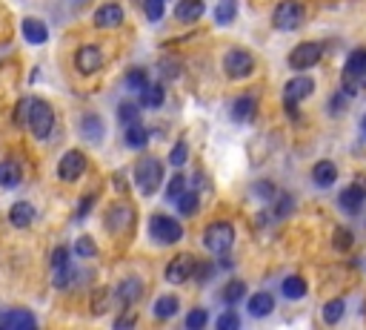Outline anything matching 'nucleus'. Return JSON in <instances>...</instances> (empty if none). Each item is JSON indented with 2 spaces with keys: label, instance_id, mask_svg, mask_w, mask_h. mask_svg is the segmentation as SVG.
I'll use <instances>...</instances> for the list:
<instances>
[{
  "label": "nucleus",
  "instance_id": "1",
  "mask_svg": "<svg viewBox=\"0 0 366 330\" xmlns=\"http://www.w3.org/2000/svg\"><path fill=\"white\" fill-rule=\"evenodd\" d=\"M26 127L35 138H49L52 135V127H55V109L49 107L43 98H32L26 104Z\"/></svg>",
  "mask_w": 366,
  "mask_h": 330
},
{
  "label": "nucleus",
  "instance_id": "2",
  "mask_svg": "<svg viewBox=\"0 0 366 330\" xmlns=\"http://www.w3.org/2000/svg\"><path fill=\"white\" fill-rule=\"evenodd\" d=\"M340 89L349 98H355L360 89H366V49H355L347 63H344V78H340Z\"/></svg>",
  "mask_w": 366,
  "mask_h": 330
},
{
  "label": "nucleus",
  "instance_id": "3",
  "mask_svg": "<svg viewBox=\"0 0 366 330\" xmlns=\"http://www.w3.org/2000/svg\"><path fill=\"white\" fill-rule=\"evenodd\" d=\"M160 181H163V164L155 155H143L135 164V184H138V190L143 196H155Z\"/></svg>",
  "mask_w": 366,
  "mask_h": 330
},
{
  "label": "nucleus",
  "instance_id": "4",
  "mask_svg": "<svg viewBox=\"0 0 366 330\" xmlns=\"http://www.w3.org/2000/svg\"><path fill=\"white\" fill-rule=\"evenodd\" d=\"M235 244V227L229 221H212L203 230V247L215 256H226Z\"/></svg>",
  "mask_w": 366,
  "mask_h": 330
},
{
  "label": "nucleus",
  "instance_id": "5",
  "mask_svg": "<svg viewBox=\"0 0 366 330\" xmlns=\"http://www.w3.org/2000/svg\"><path fill=\"white\" fill-rule=\"evenodd\" d=\"M306 17V9L301 0H281L278 9L272 12V26L278 32H292V29H298L301 23Z\"/></svg>",
  "mask_w": 366,
  "mask_h": 330
},
{
  "label": "nucleus",
  "instance_id": "6",
  "mask_svg": "<svg viewBox=\"0 0 366 330\" xmlns=\"http://www.w3.org/2000/svg\"><path fill=\"white\" fill-rule=\"evenodd\" d=\"M149 235L158 242V244H178L183 239V227L181 221H175L172 216H163V213H155L149 219Z\"/></svg>",
  "mask_w": 366,
  "mask_h": 330
},
{
  "label": "nucleus",
  "instance_id": "7",
  "mask_svg": "<svg viewBox=\"0 0 366 330\" xmlns=\"http://www.w3.org/2000/svg\"><path fill=\"white\" fill-rule=\"evenodd\" d=\"M224 72L229 81H243L255 72V55L249 49H229L224 58Z\"/></svg>",
  "mask_w": 366,
  "mask_h": 330
},
{
  "label": "nucleus",
  "instance_id": "8",
  "mask_svg": "<svg viewBox=\"0 0 366 330\" xmlns=\"http://www.w3.org/2000/svg\"><path fill=\"white\" fill-rule=\"evenodd\" d=\"M321 58H324V46L318 40H303L289 52V66L295 69V72H306V69H312Z\"/></svg>",
  "mask_w": 366,
  "mask_h": 330
},
{
  "label": "nucleus",
  "instance_id": "9",
  "mask_svg": "<svg viewBox=\"0 0 366 330\" xmlns=\"http://www.w3.org/2000/svg\"><path fill=\"white\" fill-rule=\"evenodd\" d=\"M103 224H106V230L115 233V235L126 233V230L135 224V210H132V204H126V201L112 204V207L106 210V216H103Z\"/></svg>",
  "mask_w": 366,
  "mask_h": 330
},
{
  "label": "nucleus",
  "instance_id": "10",
  "mask_svg": "<svg viewBox=\"0 0 366 330\" xmlns=\"http://www.w3.org/2000/svg\"><path fill=\"white\" fill-rule=\"evenodd\" d=\"M194 267H198V258L189 253H181L166 265V281L169 285H183V281H189L194 276Z\"/></svg>",
  "mask_w": 366,
  "mask_h": 330
},
{
  "label": "nucleus",
  "instance_id": "11",
  "mask_svg": "<svg viewBox=\"0 0 366 330\" xmlns=\"http://www.w3.org/2000/svg\"><path fill=\"white\" fill-rule=\"evenodd\" d=\"M75 69H78L81 75L101 72V69H103V49H101V46H94V43L81 46L78 55H75Z\"/></svg>",
  "mask_w": 366,
  "mask_h": 330
},
{
  "label": "nucleus",
  "instance_id": "12",
  "mask_svg": "<svg viewBox=\"0 0 366 330\" xmlns=\"http://www.w3.org/2000/svg\"><path fill=\"white\" fill-rule=\"evenodd\" d=\"M83 173H86V155H83L81 150H69V152L60 158V164H58V178L66 181V184L78 181Z\"/></svg>",
  "mask_w": 366,
  "mask_h": 330
},
{
  "label": "nucleus",
  "instance_id": "13",
  "mask_svg": "<svg viewBox=\"0 0 366 330\" xmlns=\"http://www.w3.org/2000/svg\"><path fill=\"white\" fill-rule=\"evenodd\" d=\"M315 92V81L306 78V75H298V78H292L283 89V104H301L306 101L309 95Z\"/></svg>",
  "mask_w": 366,
  "mask_h": 330
},
{
  "label": "nucleus",
  "instance_id": "14",
  "mask_svg": "<svg viewBox=\"0 0 366 330\" xmlns=\"http://www.w3.org/2000/svg\"><path fill=\"white\" fill-rule=\"evenodd\" d=\"M363 201H366V184L363 181L349 184L347 190L338 196V204H340V210H344V213H358V210L363 207Z\"/></svg>",
  "mask_w": 366,
  "mask_h": 330
},
{
  "label": "nucleus",
  "instance_id": "15",
  "mask_svg": "<svg viewBox=\"0 0 366 330\" xmlns=\"http://www.w3.org/2000/svg\"><path fill=\"white\" fill-rule=\"evenodd\" d=\"M124 23V6L120 3H103L94 12V26L97 29H115Z\"/></svg>",
  "mask_w": 366,
  "mask_h": 330
},
{
  "label": "nucleus",
  "instance_id": "16",
  "mask_svg": "<svg viewBox=\"0 0 366 330\" xmlns=\"http://www.w3.org/2000/svg\"><path fill=\"white\" fill-rule=\"evenodd\" d=\"M81 138L89 141V144H101V141L106 138V129H103V121L97 118L94 112H86L81 118Z\"/></svg>",
  "mask_w": 366,
  "mask_h": 330
},
{
  "label": "nucleus",
  "instance_id": "17",
  "mask_svg": "<svg viewBox=\"0 0 366 330\" xmlns=\"http://www.w3.org/2000/svg\"><path fill=\"white\" fill-rule=\"evenodd\" d=\"M20 32H23V38H26L32 46H43L49 40V26L40 17H23Z\"/></svg>",
  "mask_w": 366,
  "mask_h": 330
},
{
  "label": "nucleus",
  "instance_id": "18",
  "mask_svg": "<svg viewBox=\"0 0 366 330\" xmlns=\"http://www.w3.org/2000/svg\"><path fill=\"white\" fill-rule=\"evenodd\" d=\"M32 327H35V316L23 308H15L0 316V330H32Z\"/></svg>",
  "mask_w": 366,
  "mask_h": 330
},
{
  "label": "nucleus",
  "instance_id": "19",
  "mask_svg": "<svg viewBox=\"0 0 366 330\" xmlns=\"http://www.w3.org/2000/svg\"><path fill=\"white\" fill-rule=\"evenodd\" d=\"M115 296H117V301H120V308H132V304L143 296V281H140V278H124V281L117 285Z\"/></svg>",
  "mask_w": 366,
  "mask_h": 330
},
{
  "label": "nucleus",
  "instance_id": "20",
  "mask_svg": "<svg viewBox=\"0 0 366 330\" xmlns=\"http://www.w3.org/2000/svg\"><path fill=\"white\" fill-rule=\"evenodd\" d=\"M255 115H258V101H255V95H240V98H235V104H232V118H235L238 124H252Z\"/></svg>",
  "mask_w": 366,
  "mask_h": 330
},
{
  "label": "nucleus",
  "instance_id": "21",
  "mask_svg": "<svg viewBox=\"0 0 366 330\" xmlns=\"http://www.w3.org/2000/svg\"><path fill=\"white\" fill-rule=\"evenodd\" d=\"M35 221V207L29 201H17L9 207V224L17 227V230H26L29 224Z\"/></svg>",
  "mask_w": 366,
  "mask_h": 330
},
{
  "label": "nucleus",
  "instance_id": "22",
  "mask_svg": "<svg viewBox=\"0 0 366 330\" xmlns=\"http://www.w3.org/2000/svg\"><path fill=\"white\" fill-rule=\"evenodd\" d=\"M312 181L326 190V187H332V184L338 181V167H335L332 161H318V164L312 167Z\"/></svg>",
  "mask_w": 366,
  "mask_h": 330
},
{
  "label": "nucleus",
  "instance_id": "23",
  "mask_svg": "<svg viewBox=\"0 0 366 330\" xmlns=\"http://www.w3.org/2000/svg\"><path fill=\"white\" fill-rule=\"evenodd\" d=\"M203 0H181V3L175 6V17L181 23H194V20H201L203 15Z\"/></svg>",
  "mask_w": 366,
  "mask_h": 330
},
{
  "label": "nucleus",
  "instance_id": "24",
  "mask_svg": "<svg viewBox=\"0 0 366 330\" xmlns=\"http://www.w3.org/2000/svg\"><path fill=\"white\" fill-rule=\"evenodd\" d=\"M163 101H166V89H163L160 84H146V86L140 89V104H143L146 109H160Z\"/></svg>",
  "mask_w": 366,
  "mask_h": 330
},
{
  "label": "nucleus",
  "instance_id": "25",
  "mask_svg": "<svg viewBox=\"0 0 366 330\" xmlns=\"http://www.w3.org/2000/svg\"><path fill=\"white\" fill-rule=\"evenodd\" d=\"M272 311H275V299H272V293L260 290V293H255V296L249 299V313H252L255 319H263V316H269Z\"/></svg>",
  "mask_w": 366,
  "mask_h": 330
},
{
  "label": "nucleus",
  "instance_id": "26",
  "mask_svg": "<svg viewBox=\"0 0 366 330\" xmlns=\"http://www.w3.org/2000/svg\"><path fill=\"white\" fill-rule=\"evenodd\" d=\"M23 178V170H20V161L9 158L0 164V187H6V190H12V187H17Z\"/></svg>",
  "mask_w": 366,
  "mask_h": 330
},
{
  "label": "nucleus",
  "instance_id": "27",
  "mask_svg": "<svg viewBox=\"0 0 366 330\" xmlns=\"http://www.w3.org/2000/svg\"><path fill=\"white\" fill-rule=\"evenodd\" d=\"M178 311H181V299L172 296V293H166V296H160V299L155 301V319H160V322L172 319Z\"/></svg>",
  "mask_w": 366,
  "mask_h": 330
},
{
  "label": "nucleus",
  "instance_id": "28",
  "mask_svg": "<svg viewBox=\"0 0 366 330\" xmlns=\"http://www.w3.org/2000/svg\"><path fill=\"white\" fill-rule=\"evenodd\" d=\"M124 138H126V147H132V150H143L146 144H149V129H146L140 121H135V124L126 127Z\"/></svg>",
  "mask_w": 366,
  "mask_h": 330
},
{
  "label": "nucleus",
  "instance_id": "29",
  "mask_svg": "<svg viewBox=\"0 0 366 330\" xmlns=\"http://www.w3.org/2000/svg\"><path fill=\"white\" fill-rule=\"evenodd\" d=\"M281 290H283V296L286 299H292V301H298V299H303L306 296V281L301 278V276H286L283 278V285H281Z\"/></svg>",
  "mask_w": 366,
  "mask_h": 330
},
{
  "label": "nucleus",
  "instance_id": "30",
  "mask_svg": "<svg viewBox=\"0 0 366 330\" xmlns=\"http://www.w3.org/2000/svg\"><path fill=\"white\" fill-rule=\"evenodd\" d=\"M238 15V0H217L215 6V23L217 26H229Z\"/></svg>",
  "mask_w": 366,
  "mask_h": 330
},
{
  "label": "nucleus",
  "instance_id": "31",
  "mask_svg": "<svg viewBox=\"0 0 366 330\" xmlns=\"http://www.w3.org/2000/svg\"><path fill=\"white\" fill-rule=\"evenodd\" d=\"M175 204H178L181 216H194L198 213V207H201V196H198V190H186Z\"/></svg>",
  "mask_w": 366,
  "mask_h": 330
},
{
  "label": "nucleus",
  "instance_id": "32",
  "mask_svg": "<svg viewBox=\"0 0 366 330\" xmlns=\"http://www.w3.org/2000/svg\"><path fill=\"white\" fill-rule=\"evenodd\" d=\"M344 311H347L344 299H332V301H326V304H324V322H326V324H338L340 319H344Z\"/></svg>",
  "mask_w": 366,
  "mask_h": 330
},
{
  "label": "nucleus",
  "instance_id": "33",
  "mask_svg": "<svg viewBox=\"0 0 366 330\" xmlns=\"http://www.w3.org/2000/svg\"><path fill=\"white\" fill-rule=\"evenodd\" d=\"M243 296H247V285H243V281H229V285L221 290V299L226 304H238Z\"/></svg>",
  "mask_w": 366,
  "mask_h": 330
},
{
  "label": "nucleus",
  "instance_id": "34",
  "mask_svg": "<svg viewBox=\"0 0 366 330\" xmlns=\"http://www.w3.org/2000/svg\"><path fill=\"white\" fill-rule=\"evenodd\" d=\"M117 115H120V121H124V127H129V124L140 121V107L132 104V101H126V104L117 107Z\"/></svg>",
  "mask_w": 366,
  "mask_h": 330
},
{
  "label": "nucleus",
  "instance_id": "35",
  "mask_svg": "<svg viewBox=\"0 0 366 330\" xmlns=\"http://www.w3.org/2000/svg\"><path fill=\"white\" fill-rule=\"evenodd\" d=\"M183 193H186V178L178 173V175H172V181L166 184V198L169 201H178Z\"/></svg>",
  "mask_w": 366,
  "mask_h": 330
},
{
  "label": "nucleus",
  "instance_id": "36",
  "mask_svg": "<svg viewBox=\"0 0 366 330\" xmlns=\"http://www.w3.org/2000/svg\"><path fill=\"white\" fill-rule=\"evenodd\" d=\"M146 84H149V72H146V69L135 66V69H129V72H126V86L129 89H143Z\"/></svg>",
  "mask_w": 366,
  "mask_h": 330
},
{
  "label": "nucleus",
  "instance_id": "37",
  "mask_svg": "<svg viewBox=\"0 0 366 330\" xmlns=\"http://www.w3.org/2000/svg\"><path fill=\"white\" fill-rule=\"evenodd\" d=\"M186 158H189V147H186V141L181 138L178 144L172 147V152H169V164H172V167H183Z\"/></svg>",
  "mask_w": 366,
  "mask_h": 330
},
{
  "label": "nucleus",
  "instance_id": "38",
  "mask_svg": "<svg viewBox=\"0 0 366 330\" xmlns=\"http://www.w3.org/2000/svg\"><path fill=\"white\" fill-rule=\"evenodd\" d=\"M163 12H166V6H163V0H143V15H146V20H160L163 17Z\"/></svg>",
  "mask_w": 366,
  "mask_h": 330
},
{
  "label": "nucleus",
  "instance_id": "39",
  "mask_svg": "<svg viewBox=\"0 0 366 330\" xmlns=\"http://www.w3.org/2000/svg\"><path fill=\"white\" fill-rule=\"evenodd\" d=\"M75 253H78L81 258H94V256H97V244L89 239V235H81V239L75 242Z\"/></svg>",
  "mask_w": 366,
  "mask_h": 330
},
{
  "label": "nucleus",
  "instance_id": "40",
  "mask_svg": "<svg viewBox=\"0 0 366 330\" xmlns=\"http://www.w3.org/2000/svg\"><path fill=\"white\" fill-rule=\"evenodd\" d=\"M332 247H335V250H340V253L349 250V247H352V230L338 227V230H335V242H332Z\"/></svg>",
  "mask_w": 366,
  "mask_h": 330
},
{
  "label": "nucleus",
  "instance_id": "41",
  "mask_svg": "<svg viewBox=\"0 0 366 330\" xmlns=\"http://www.w3.org/2000/svg\"><path fill=\"white\" fill-rule=\"evenodd\" d=\"M55 288L58 290H66L69 285H72V281H75V270H72V265L69 267H60V270H55Z\"/></svg>",
  "mask_w": 366,
  "mask_h": 330
},
{
  "label": "nucleus",
  "instance_id": "42",
  "mask_svg": "<svg viewBox=\"0 0 366 330\" xmlns=\"http://www.w3.org/2000/svg\"><path fill=\"white\" fill-rule=\"evenodd\" d=\"M240 327V316L235 311H226L217 316V330H238Z\"/></svg>",
  "mask_w": 366,
  "mask_h": 330
},
{
  "label": "nucleus",
  "instance_id": "43",
  "mask_svg": "<svg viewBox=\"0 0 366 330\" xmlns=\"http://www.w3.org/2000/svg\"><path fill=\"white\" fill-rule=\"evenodd\" d=\"M206 322H209V313L206 311H192L189 316H186V327L189 330H201V327H206Z\"/></svg>",
  "mask_w": 366,
  "mask_h": 330
},
{
  "label": "nucleus",
  "instance_id": "44",
  "mask_svg": "<svg viewBox=\"0 0 366 330\" xmlns=\"http://www.w3.org/2000/svg\"><path fill=\"white\" fill-rule=\"evenodd\" d=\"M252 190H255V196L263 198V201H272V198H275V184H272V181H258Z\"/></svg>",
  "mask_w": 366,
  "mask_h": 330
},
{
  "label": "nucleus",
  "instance_id": "45",
  "mask_svg": "<svg viewBox=\"0 0 366 330\" xmlns=\"http://www.w3.org/2000/svg\"><path fill=\"white\" fill-rule=\"evenodd\" d=\"M60 267H69V250L63 244L52 253V270H60Z\"/></svg>",
  "mask_w": 366,
  "mask_h": 330
},
{
  "label": "nucleus",
  "instance_id": "46",
  "mask_svg": "<svg viewBox=\"0 0 366 330\" xmlns=\"http://www.w3.org/2000/svg\"><path fill=\"white\" fill-rule=\"evenodd\" d=\"M347 101H349V95H347L344 89H340L338 95L332 98V104H329V112H335V115H338V112H344V109H347Z\"/></svg>",
  "mask_w": 366,
  "mask_h": 330
},
{
  "label": "nucleus",
  "instance_id": "47",
  "mask_svg": "<svg viewBox=\"0 0 366 330\" xmlns=\"http://www.w3.org/2000/svg\"><path fill=\"white\" fill-rule=\"evenodd\" d=\"M160 72L166 75V78H178L181 75V63H172V61H160Z\"/></svg>",
  "mask_w": 366,
  "mask_h": 330
},
{
  "label": "nucleus",
  "instance_id": "48",
  "mask_svg": "<svg viewBox=\"0 0 366 330\" xmlns=\"http://www.w3.org/2000/svg\"><path fill=\"white\" fill-rule=\"evenodd\" d=\"M292 207H295V201H292L289 196H281V201H278V207H275V216L283 219L286 213H292Z\"/></svg>",
  "mask_w": 366,
  "mask_h": 330
},
{
  "label": "nucleus",
  "instance_id": "49",
  "mask_svg": "<svg viewBox=\"0 0 366 330\" xmlns=\"http://www.w3.org/2000/svg\"><path fill=\"white\" fill-rule=\"evenodd\" d=\"M94 201H97V196H94V193H89V196L78 204V219H86V216H89V210L94 207Z\"/></svg>",
  "mask_w": 366,
  "mask_h": 330
},
{
  "label": "nucleus",
  "instance_id": "50",
  "mask_svg": "<svg viewBox=\"0 0 366 330\" xmlns=\"http://www.w3.org/2000/svg\"><path fill=\"white\" fill-rule=\"evenodd\" d=\"M132 324H135V316H132V313H129V316H120V319L115 322V327H117V330H124V327H132Z\"/></svg>",
  "mask_w": 366,
  "mask_h": 330
},
{
  "label": "nucleus",
  "instance_id": "51",
  "mask_svg": "<svg viewBox=\"0 0 366 330\" xmlns=\"http://www.w3.org/2000/svg\"><path fill=\"white\" fill-rule=\"evenodd\" d=\"M115 184H117V190H120V193H126V187H129V181H124V175H120V173L115 175Z\"/></svg>",
  "mask_w": 366,
  "mask_h": 330
},
{
  "label": "nucleus",
  "instance_id": "52",
  "mask_svg": "<svg viewBox=\"0 0 366 330\" xmlns=\"http://www.w3.org/2000/svg\"><path fill=\"white\" fill-rule=\"evenodd\" d=\"M360 124H363V132H366V115H363V121H360Z\"/></svg>",
  "mask_w": 366,
  "mask_h": 330
}]
</instances>
